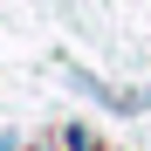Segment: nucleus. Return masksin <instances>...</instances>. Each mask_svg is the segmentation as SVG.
<instances>
[{"label":"nucleus","instance_id":"1","mask_svg":"<svg viewBox=\"0 0 151 151\" xmlns=\"http://www.w3.org/2000/svg\"><path fill=\"white\" fill-rule=\"evenodd\" d=\"M62 151H96V131H89V124H62Z\"/></svg>","mask_w":151,"mask_h":151}]
</instances>
